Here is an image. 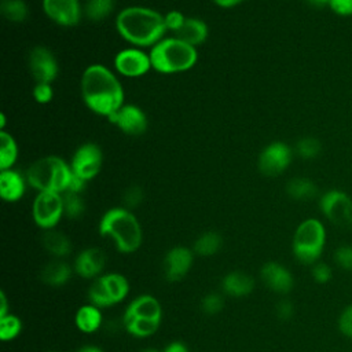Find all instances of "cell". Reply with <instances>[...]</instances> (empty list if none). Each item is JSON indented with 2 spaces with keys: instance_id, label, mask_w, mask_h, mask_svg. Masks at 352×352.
<instances>
[{
  "instance_id": "27",
  "label": "cell",
  "mask_w": 352,
  "mask_h": 352,
  "mask_svg": "<svg viewBox=\"0 0 352 352\" xmlns=\"http://www.w3.org/2000/svg\"><path fill=\"white\" fill-rule=\"evenodd\" d=\"M100 279H102L113 304L120 302L128 294L129 285H128V280L125 279V276H122L121 274L111 272V274L100 276Z\"/></svg>"
},
{
  "instance_id": "4",
  "label": "cell",
  "mask_w": 352,
  "mask_h": 352,
  "mask_svg": "<svg viewBox=\"0 0 352 352\" xmlns=\"http://www.w3.org/2000/svg\"><path fill=\"white\" fill-rule=\"evenodd\" d=\"M151 66L158 73L173 74L191 69L198 59L195 47L179 40L168 37L158 41L150 50Z\"/></svg>"
},
{
  "instance_id": "45",
  "label": "cell",
  "mask_w": 352,
  "mask_h": 352,
  "mask_svg": "<svg viewBox=\"0 0 352 352\" xmlns=\"http://www.w3.org/2000/svg\"><path fill=\"white\" fill-rule=\"evenodd\" d=\"M85 180H82L81 177L76 176L73 172H72V177H70V183H69V187L66 191H74V192H81L85 187Z\"/></svg>"
},
{
  "instance_id": "5",
  "label": "cell",
  "mask_w": 352,
  "mask_h": 352,
  "mask_svg": "<svg viewBox=\"0 0 352 352\" xmlns=\"http://www.w3.org/2000/svg\"><path fill=\"white\" fill-rule=\"evenodd\" d=\"M28 184L38 192H65L69 187L72 169L65 160L48 155L34 161L26 170Z\"/></svg>"
},
{
  "instance_id": "1",
  "label": "cell",
  "mask_w": 352,
  "mask_h": 352,
  "mask_svg": "<svg viewBox=\"0 0 352 352\" xmlns=\"http://www.w3.org/2000/svg\"><path fill=\"white\" fill-rule=\"evenodd\" d=\"M81 96L88 109L109 117L124 104V88L114 73L103 65L88 66L81 77Z\"/></svg>"
},
{
  "instance_id": "51",
  "label": "cell",
  "mask_w": 352,
  "mask_h": 352,
  "mask_svg": "<svg viewBox=\"0 0 352 352\" xmlns=\"http://www.w3.org/2000/svg\"><path fill=\"white\" fill-rule=\"evenodd\" d=\"M144 352H160V351H155V349H147V351H144Z\"/></svg>"
},
{
  "instance_id": "38",
  "label": "cell",
  "mask_w": 352,
  "mask_h": 352,
  "mask_svg": "<svg viewBox=\"0 0 352 352\" xmlns=\"http://www.w3.org/2000/svg\"><path fill=\"white\" fill-rule=\"evenodd\" d=\"M334 261L338 267L346 271H352V246L342 245L334 252Z\"/></svg>"
},
{
  "instance_id": "16",
  "label": "cell",
  "mask_w": 352,
  "mask_h": 352,
  "mask_svg": "<svg viewBox=\"0 0 352 352\" xmlns=\"http://www.w3.org/2000/svg\"><path fill=\"white\" fill-rule=\"evenodd\" d=\"M260 276L265 286L276 293H289L293 289V276L283 265L270 261L265 263L260 270Z\"/></svg>"
},
{
  "instance_id": "34",
  "label": "cell",
  "mask_w": 352,
  "mask_h": 352,
  "mask_svg": "<svg viewBox=\"0 0 352 352\" xmlns=\"http://www.w3.org/2000/svg\"><path fill=\"white\" fill-rule=\"evenodd\" d=\"M22 329L21 319L12 314L0 318V338L3 341H8L15 338Z\"/></svg>"
},
{
  "instance_id": "10",
  "label": "cell",
  "mask_w": 352,
  "mask_h": 352,
  "mask_svg": "<svg viewBox=\"0 0 352 352\" xmlns=\"http://www.w3.org/2000/svg\"><path fill=\"white\" fill-rule=\"evenodd\" d=\"M292 162V150L283 142H272L258 155V170L265 176H278Z\"/></svg>"
},
{
  "instance_id": "19",
  "label": "cell",
  "mask_w": 352,
  "mask_h": 352,
  "mask_svg": "<svg viewBox=\"0 0 352 352\" xmlns=\"http://www.w3.org/2000/svg\"><path fill=\"white\" fill-rule=\"evenodd\" d=\"M161 305L155 297L150 294H142L136 297L125 309L124 316H136V318H147L154 320H161Z\"/></svg>"
},
{
  "instance_id": "17",
  "label": "cell",
  "mask_w": 352,
  "mask_h": 352,
  "mask_svg": "<svg viewBox=\"0 0 352 352\" xmlns=\"http://www.w3.org/2000/svg\"><path fill=\"white\" fill-rule=\"evenodd\" d=\"M106 256L98 248L84 249L74 261L76 272L82 278H95L104 267Z\"/></svg>"
},
{
  "instance_id": "32",
  "label": "cell",
  "mask_w": 352,
  "mask_h": 352,
  "mask_svg": "<svg viewBox=\"0 0 352 352\" xmlns=\"http://www.w3.org/2000/svg\"><path fill=\"white\" fill-rule=\"evenodd\" d=\"M62 201H63L65 214L69 219H78L85 210V204L81 197V192L65 191L62 192Z\"/></svg>"
},
{
  "instance_id": "8",
  "label": "cell",
  "mask_w": 352,
  "mask_h": 352,
  "mask_svg": "<svg viewBox=\"0 0 352 352\" xmlns=\"http://www.w3.org/2000/svg\"><path fill=\"white\" fill-rule=\"evenodd\" d=\"M63 210L62 194L38 192L33 202V219L36 224L44 230L54 228L60 220Z\"/></svg>"
},
{
  "instance_id": "35",
  "label": "cell",
  "mask_w": 352,
  "mask_h": 352,
  "mask_svg": "<svg viewBox=\"0 0 352 352\" xmlns=\"http://www.w3.org/2000/svg\"><path fill=\"white\" fill-rule=\"evenodd\" d=\"M322 150V144L316 138L312 136H307V138H301L297 144H296V151L300 157L305 158V160H311L315 158Z\"/></svg>"
},
{
  "instance_id": "3",
  "label": "cell",
  "mask_w": 352,
  "mask_h": 352,
  "mask_svg": "<svg viewBox=\"0 0 352 352\" xmlns=\"http://www.w3.org/2000/svg\"><path fill=\"white\" fill-rule=\"evenodd\" d=\"M99 232L111 238L122 253H132L142 243V227L126 208L109 209L100 220Z\"/></svg>"
},
{
  "instance_id": "42",
  "label": "cell",
  "mask_w": 352,
  "mask_h": 352,
  "mask_svg": "<svg viewBox=\"0 0 352 352\" xmlns=\"http://www.w3.org/2000/svg\"><path fill=\"white\" fill-rule=\"evenodd\" d=\"M312 276L318 283H326L331 279V268L326 263H315L312 267Z\"/></svg>"
},
{
  "instance_id": "47",
  "label": "cell",
  "mask_w": 352,
  "mask_h": 352,
  "mask_svg": "<svg viewBox=\"0 0 352 352\" xmlns=\"http://www.w3.org/2000/svg\"><path fill=\"white\" fill-rule=\"evenodd\" d=\"M219 7H223V8H230V7H234L245 0H213Z\"/></svg>"
},
{
  "instance_id": "6",
  "label": "cell",
  "mask_w": 352,
  "mask_h": 352,
  "mask_svg": "<svg viewBox=\"0 0 352 352\" xmlns=\"http://www.w3.org/2000/svg\"><path fill=\"white\" fill-rule=\"evenodd\" d=\"M326 243V230L318 219H307L297 227L293 236V254L302 264L318 263Z\"/></svg>"
},
{
  "instance_id": "31",
  "label": "cell",
  "mask_w": 352,
  "mask_h": 352,
  "mask_svg": "<svg viewBox=\"0 0 352 352\" xmlns=\"http://www.w3.org/2000/svg\"><path fill=\"white\" fill-rule=\"evenodd\" d=\"M0 10L3 16L10 22H23L28 18L29 10L23 0H1Z\"/></svg>"
},
{
  "instance_id": "22",
  "label": "cell",
  "mask_w": 352,
  "mask_h": 352,
  "mask_svg": "<svg viewBox=\"0 0 352 352\" xmlns=\"http://www.w3.org/2000/svg\"><path fill=\"white\" fill-rule=\"evenodd\" d=\"M41 280L50 286H62L72 276V268L62 260H54L41 270Z\"/></svg>"
},
{
  "instance_id": "36",
  "label": "cell",
  "mask_w": 352,
  "mask_h": 352,
  "mask_svg": "<svg viewBox=\"0 0 352 352\" xmlns=\"http://www.w3.org/2000/svg\"><path fill=\"white\" fill-rule=\"evenodd\" d=\"M143 201V190L138 184L129 186L122 194V202L126 209H133Z\"/></svg>"
},
{
  "instance_id": "43",
  "label": "cell",
  "mask_w": 352,
  "mask_h": 352,
  "mask_svg": "<svg viewBox=\"0 0 352 352\" xmlns=\"http://www.w3.org/2000/svg\"><path fill=\"white\" fill-rule=\"evenodd\" d=\"M329 7L337 15H341V16L352 15V0H330Z\"/></svg>"
},
{
  "instance_id": "46",
  "label": "cell",
  "mask_w": 352,
  "mask_h": 352,
  "mask_svg": "<svg viewBox=\"0 0 352 352\" xmlns=\"http://www.w3.org/2000/svg\"><path fill=\"white\" fill-rule=\"evenodd\" d=\"M164 352H188V351H187V346H186L183 342H180V341H173V342H170V344L165 348Z\"/></svg>"
},
{
  "instance_id": "18",
  "label": "cell",
  "mask_w": 352,
  "mask_h": 352,
  "mask_svg": "<svg viewBox=\"0 0 352 352\" xmlns=\"http://www.w3.org/2000/svg\"><path fill=\"white\" fill-rule=\"evenodd\" d=\"M26 184V176L12 168L0 172V195L4 201L15 202L22 198Z\"/></svg>"
},
{
  "instance_id": "28",
  "label": "cell",
  "mask_w": 352,
  "mask_h": 352,
  "mask_svg": "<svg viewBox=\"0 0 352 352\" xmlns=\"http://www.w3.org/2000/svg\"><path fill=\"white\" fill-rule=\"evenodd\" d=\"M18 158V146L15 139L6 131L0 132V169H11Z\"/></svg>"
},
{
  "instance_id": "24",
  "label": "cell",
  "mask_w": 352,
  "mask_h": 352,
  "mask_svg": "<svg viewBox=\"0 0 352 352\" xmlns=\"http://www.w3.org/2000/svg\"><path fill=\"white\" fill-rule=\"evenodd\" d=\"M102 323V312L98 307L88 304L82 305L76 314V324L82 333H94Z\"/></svg>"
},
{
  "instance_id": "29",
  "label": "cell",
  "mask_w": 352,
  "mask_h": 352,
  "mask_svg": "<svg viewBox=\"0 0 352 352\" xmlns=\"http://www.w3.org/2000/svg\"><path fill=\"white\" fill-rule=\"evenodd\" d=\"M114 8V0H87L82 12L84 15L94 22L106 19Z\"/></svg>"
},
{
  "instance_id": "26",
  "label": "cell",
  "mask_w": 352,
  "mask_h": 352,
  "mask_svg": "<svg viewBox=\"0 0 352 352\" xmlns=\"http://www.w3.org/2000/svg\"><path fill=\"white\" fill-rule=\"evenodd\" d=\"M286 192L293 198L298 201H308L316 197L318 187L316 184L307 179V177H294L289 180L286 186Z\"/></svg>"
},
{
  "instance_id": "25",
  "label": "cell",
  "mask_w": 352,
  "mask_h": 352,
  "mask_svg": "<svg viewBox=\"0 0 352 352\" xmlns=\"http://www.w3.org/2000/svg\"><path fill=\"white\" fill-rule=\"evenodd\" d=\"M122 323L126 331L135 337H148L154 334L160 326L158 320L136 316H122Z\"/></svg>"
},
{
  "instance_id": "50",
  "label": "cell",
  "mask_w": 352,
  "mask_h": 352,
  "mask_svg": "<svg viewBox=\"0 0 352 352\" xmlns=\"http://www.w3.org/2000/svg\"><path fill=\"white\" fill-rule=\"evenodd\" d=\"M78 352H103L102 349H99L98 346H92V345H87L78 349Z\"/></svg>"
},
{
  "instance_id": "11",
  "label": "cell",
  "mask_w": 352,
  "mask_h": 352,
  "mask_svg": "<svg viewBox=\"0 0 352 352\" xmlns=\"http://www.w3.org/2000/svg\"><path fill=\"white\" fill-rule=\"evenodd\" d=\"M28 67L30 76L37 82L51 84L58 76V62L55 55L43 45L33 47L28 55Z\"/></svg>"
},
{
  "instance_id": "14",
  "label": "cell",
  "mask_w": 352,
  "mask_h": 352,
  "mask_svg": "<svg viewBox=\"0 0 352 352\" xmlns=\"http://www.w3.org/2000/svg\"><path fill=\"white\" fill-rule=\"evenodd\" d=\"M43 10L52 22L66 28L76 26L84 14L78 0H43Z\"/></svg>"
},
{
  "instance_id": "13",
  "label": "cell",
  "mask_w": 352,
  "mask_h": 352,
  "mask_svg": "<svg viewBox=\"0 0 352 352\" xmlns=\"http://www.w3.org/2000/svg\"><path fill=\"white\" fill-rule=\"evenodd\" d=\"M107 120L129 136H139L147 129V117L136 104H122Z\"/></svg>"
},
{
  "instance_id": "2",
  "label": "cell",
  "mask_w": 352,
  "mask_h": 352,
  "mask_svg": "<svg viewBox=\"0 0 352 352\" xmlns=\"http://www.w3.org/2000/svg\"><path fill=\"white\" fill-rule=\"evenodd\" d=\"M116 29L122 38L136 47H153L166 32L164 15L140 6L121 10L116 18Z\"/></svg>"
},
{
  "instance_id": "12",
  "label": "cell",
  "mask_w": 352,
  "mask_h": 352,
  "mask_svg": "<svg viewBox=\"0 0 352 352\" xmlns=\"http://www.w3.org/2000/svg\"><path fill=\"white\" fill-rule=\"evenodd\" d=\"M114 67L125 77H140L153 66L150 54H146L138 48H125L117 52L114 58Z\"/></svg>"
},
{
  "instance_id": "9",
  "label": "cell",
  "mask_w": 352,
  "mask_h": 352,
  "mask_svg": "<svg viewBox=\"0 0 352 352\" xmlns=\"http://www.w3.org/2000/svg\"><path fill=\"white\" fill-rule=\"evenodd\" d=\"M102 161L100 147L95 143H84L76 148L70 161V169L76 176L88 182L100 172Z\"/></svg>"
},
{
  "instance_id": "41",
  "label": "cell",
  "mask_w": 352,
  "mask_h": 352,
  "mask_svg": "<svg viewBox=\"0 0 352 352\" xmlns=\"http://www.w3.org/2000/svg\"><path fill=\"white\" fill-rule=\"evenodd\" d=\"M186 18H187V16H184L180 11H176V10L166 12V14L164 15L166 30H172L173 33H176V32L182 28V25L184 23Z\"/></svg>"
},
{
  "instance_id": "44",
  "label": "cell",
  "mask_w": 352,
  "mask_h": 352,
  "mask_svg": "<svg viewBox=\"0 0 352 352\" xmlns=\"http://www.w3.org/2000/svg\"><path fill=\"white\" fill-rule=\"evenodd\" d=\"M293 312H294L293 304L289 300H282V301L278 302V305H276V315H278L279 319L287 320V319H290L293 316Z\"/></svg>"
},
{
  "instance_id": "23",
  "label": "cell",
  "mask_w": 352,
  "mask_h": 352,
  "mask_svg": "<svg viewBox=\"0 0 352 352\" xmlns=\"http://www.w3.org/2000/svg\"><path fill=\"white\" fill-rule=\"evenodd\" d=\"M43 246L55 257L67 256L72 250V243L69 238L56 230H45L41 236Z\"/></svg>"
},
{
  "instance_id": "21",
  "label": "cell",
  "mask_w": 352,
  "mask_h": 352,
  "mask_svg": "<svg viewBox=\"0 0 352 352\" xmlns=\"http://www.w3.org/2000/svg\"><path fill=\"white\" fill-rule=\"evenodd\" d=\"M223 290L234 297H242L249 294L254 287V280L250 275L242 271H234L224 276Z\"/></svg>"
},
{
  "instance_id": "33",
  "label": "cell",
  "mask_w": 352,
  "mask_h": 352,
  "mask_svg": "<svg viewBox=\"0 0 352 352\" xmlns=\"http://www.w3.org/2000/svg\"><path fill=\"white\" fill-rule=\"evenodd\" d=\"M88 298L91 301L92 305L100 308V307H109L113 305V301L100 279V276L98 279L94 280V283L89 286L88 289Z\"/></svg>"
},
{
  "instance_id": "20",
  "label": "cell",
  "mask_w": 352,
  "mask_h": 352,
  "mask_svg": "<svg viewBox=\"0 0 352 352\" xmlns=\"http://www.w3.org/2000/svg\"><path fill=\"white\" fill-rule=\"evenodd\" d=\"M208 33V25L202 19L195 16H187L182 28L175 33V37L192 47H197L206 40Z\"/></svg>"
},
{
  "instance_id": "37",
  "label": "cell",
  "mask_w": 352,
  "mask_h": 352,
  "mask_svg": "<svg viewBox=\"0 0 352 352\" xmlns=\"http://www.w3.org/2000/svg\"><path fill=\"white\" fill-rule=\"evenodd\" d=\"M223 305H224V301L221 298L220 294L217 293H210V294H206L202 301H201V309L208 314V315H214V314H219L221 309H223Z\"/></svg>"
},
{
  "instance_id": "15",
  "label": "cell",
  "mask_w": 352,
  "mask_h": 352,
  "mask_svg": "<svg viewBox=\"0 0 352 352\" xmlns=\"http://www.w3.org/2000/svg\"><path fill=\"white\" fill-rule=\"evenodd\" d=\"M194 261L192 252L184 246L172 248L164 260L165 265V278L169 282L180 280L190 271Z\"/></svg>"
},
{
  "instance_id": "39",
  "label": "cell",
  "mask_w": 352,
  "mask_h": 352,
  "mask_svg": "<svg viewBox=\"0 0 352 352\" xmlns=\"http://www.w3.org/2000/svg\"><path fill=\"white\" fill-rule=\"evenodd\" d=\"M33 96L38 103H48L54 96L52 85L48 82H36L33 88Z\"/></svg>"
},
{
  "instance_id": "7",
  "label": "cell",
  "mask_w": 352,
  "mask_h": 352,
  "mask_svg": "<svg viewBox=\"0 0 352 352\" xmlns=\"http://www.w3.org/2000/svg\"><path fill=\"white\" fill-rule=\"evenodd\" d=\"M324 217L341 228L352 227V199L341 190L326 191L319 201Z\"/></svg>"
},
{
  "instance_id": "49",
  "label": "cell",
  "mask_w": 352,
  "mask_h": 352,
  "mask_svg": "<svg viewBox=\"0 0 352 352\" xmlns=\"http://www.w3.org/2000/svg\"><path fill=\"white\" fill-rule=\"evenodd\" d=\"M311 6H315V7H323V6H329V1L330 0H307Z\"/></svg>"
},
{
  "instance_id": "40",
  "label": "cell",
  "mask_w": 352,
  "mask_h": 352,
  "mask_svg": "<svg viewBox=\"0 0 352 352\" xmlns=\"http://www.w3.org/2000/svg\"><path fill=\"white\" fill-rule=\"evenodd\" d=\"M338 329L345 336L352 338V304L345 307L338 318Z\"/></svg>"
},
{
  "instance_id": "48",
  "label": "cell",
  "mask_w": 352,
  "mask_h": 352,
  "mask_svg": "<svg viewBox=\"0 0 352 352\" xmlns=\"http://www.w3.org/2000/svg\"><path fill=\"white\" fill-rule=\"evenodd\" d=\"M6 315H8V312H7V297L1 292L0 293V318L6 316Z\"/></svg>"
},
{
  "instance_id": "30",
  "label": "cell",
  "mask_w": 352,
  "mask_h": 352,
  "mask_svg": "<svg viewBox=\"0 0 352 352\" xmlns=\"http://www.w3.org/2000/svg\"><path fill=\"white\" fill-rule=\"evenodd\" d=\"M221 248V236L214 231L204 232L194 242V253L199 256H213Z\"/></svg>"
}]
</instances>
